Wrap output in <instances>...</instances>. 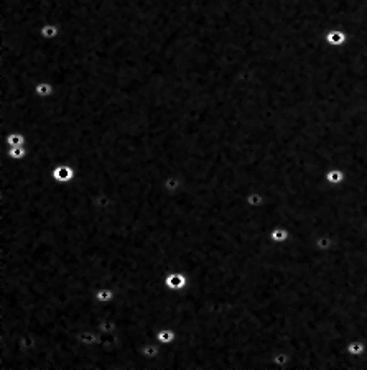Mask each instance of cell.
<instances>
[{
    "mask_svg": "<svg viewBox=\"0 0 367 370\" xmlns=\"http://www.w3.org/2000/svg\"><path fill=\"white\" fill-rule=\"evenodd\" d=\"M163 285L166 290L171 291H181L186 290L190 285V277L186 272L181 270H170L165 277H163Z\"/></svg>",
    "mask_w": 367,
    "mask_h": 370,
    "instance_id": "6da1fadb",
    "label": "cell"
},
{
    "mask_svg": "<svg viewBox=\"0 0 367 370\" xmlns=\"http://www.w3.org/2000/svg\"><path fill=\"white\" fill-rule=\"evenodd\" d=\"M76 168H74L71 163H58V165L53 166L51 170V178L53 181L59 184H70L76 179Z\"/></svg>",
    "mask_w": 367,
    "mask_h": 370,
    "instance_id": "7a4b0ae2",
    "label": "cell"
},
{
    "mask_svg": "<svg viewBox=\"0 0 367 370\" xmlns=\"http://www.w3.org/2000/svg\"><path fill=\"white\" fill-rule=\"evenodd\" d=\"M76 339L81 346H94V344L101 342V332L97 329H81Z\"/></svg>",
    "mask_w": 367,
    "mask_h": 370,
    "instance_id": "3957f363",
    "label": "cell"
},
{
    "mask_svg": "<svg viewBox=\"0 0 367 370\" xmlns=\"http://www.w3.org/2000/svg\"><path fill=\"white\" fill-rule=\"evenodd\" d=\"M115 296H117V291L112 286H101L92 294V299L99 304H109L115 299Z\"/></svg>",
    "mask_w": 367,
    "mask_h": 370,
    "instance_id": "277c9868",
    "label": "cell"
},
{
    "mask_svg": "<svg viewBox=\"0 0 367 370\" xmlns=\"http://www.w3.org/2000/svg\"><path fill=\"white\" fill-rule=\"evenodd\" d=\"M38 35L41 40H46V41L58 40L61 36V27L58 23H43L38 28Z\"/></svg>",
    "mask_w": 367,
    "mask_h": 370,
    "instance_id": "5b68a950",
    "label": "cell"
},
{
    "mask_svg": "<svg viewBox=\"0 0 367 370\" xmlns=\"http://www.w3.org/2000/svg\"><path fill=\"white\" fill-rule=\"evenodd\" d=\"M269 239L273 243H277V245H285V243H288V240L291 239V234L287 227H283V225H277V227H273L269 232Z\"/></svg>",
    "mask_w": 367,
    "mask_h": 370,
    "instance_id": "8992f818",
    "label": "cell"
},
{
    "mask_svg": "<svg viewBox=\"0 0 367 370\" xmlns=\"http://www.w3.org/2000/svg\"><path fill=\"white\" fill-rule=\"evenodd\" d=\"M155 339H157V342H160L163 347L170 346V344H173L178 339V332H176V329H173V328H160L157 331Z\"/></svg>",
    "mask_w": 367,
    "mask_h": 370,
    "instance_id": "52a82bcc",
    "label": "cell"
},
{
    "mask_svg": "<svg viewBox=\"0 0 367 370\" xmlns=\"http://www.w3.org/2000/svg\"><path fill=\"white\" fill-rule=\"evenodd\" d=\"M161 352V344L153 341V342H147L144 347H142V357H144V365L148 362V360H153L157 359ZM144 370V368H142Z\"/></svg>",
    "mask_w": 367,
    "mask_h": 370,
    "instance_id": "ba28073f",
    "label": "cell"
},
{
    "mask_svg": "<svg viewBox=\"0 0 367 370\" xmlns=\"http://www.w3.org/2000/svg\"><path fill=\"white\" fill-rule=\"evenodd\" d=\"M33 91L36 94V97H40V99H49L51 96H54V92H56L54 86L49 83V81H40V83H36Z\"/></svg>",
    "mask_w": 367,
    "mask_h": 370,
    "instance_id": "9c48e42d",
    "label": "cell"
},
{
    "mask_svg": "<svg viewBox=\"0 0 367 370\" xmlns=\"http://www.w3.org/2000/svg\"><path fill=\"white\" fill-rule=\"evenodd\" d=\"M183 179L179 178V176H176V174H171V176H168V178H165V181H163V190L166 191V193H170V194H178L179 191L183 190Z\"/></svg>",
    "mask_w": 367,
    "mask_h": 370,
    "instance_id": "30bf717a",
    "label": "cell"
},
{
    "mask_svg": "<svg viewBox=\"0 0 367 370\" xmlns=\"http://www.w3.org/2000/svg\"><path fill=\"white\" fill-rule=\"evenodd\" d=\"M246 203H247L249 208L260 209L265 204V194L262 191H251V193H247Z\"/></svg>",
    "mask_w": 367,
    "mask_h": 370,
    "instance_id": "8fae6325",
    "label": "cell"
},
{
    "mask_svg": "<svg viewBox=\"0 0 367 370\" xmlns=\"http://www.w3.org/2000/svg\"><path fill=\"white\" fill-rule=\"evenodd\" d=\"M4 143L7 147H18V145H27V139L22 132H10V134L4 135Z\"/></svg>",
    "mask_w": 367,
    "mask_h": 370,
    "instance_id": "7c38bea8",
    "label": "cell"
},
{
    "mask_svg": "<svg viewBox=\"0 0 367 370\" xmlns=\"http://www.w3.org/2000/svg\"><path fill=\"white\" fill-rule=\"evenodd\" d=\"M97 331L101 332V336H110L117 331V323L110 318H104L97 324Z\"/></svg>",
    "mask_w": 367,
    "mask_h": 370,
    "instance_id": "4fadbf2b",
    "label": "cell"
},
{
    "mask_svg": "<svg viewBox=\"0 0 367 370\" xmlns=\"http://www.w3.org/2000/svg\"><path fill=\"white\" fill-rule=\"evenodd\" d=\"M344 41H346V35L343 33V31L334 30V31H331V33L328 35V43H329V45L338 46V45H343Z\"/></svg>",
    "mask_w": 367,
    "mask_h": 370,
    "instance_id": "5bb4252c",
    "label": "cell"
}]
</instances>
